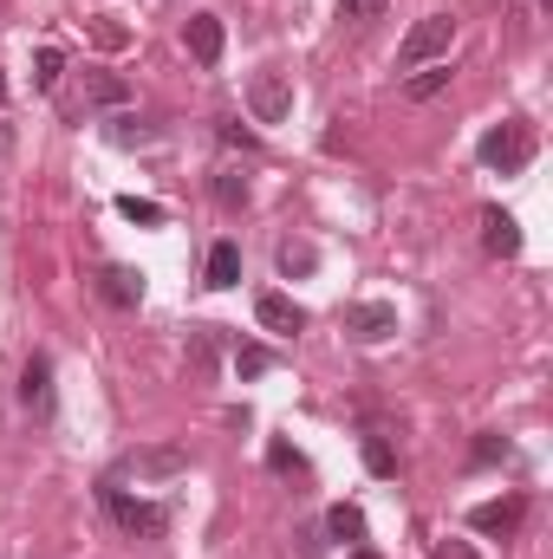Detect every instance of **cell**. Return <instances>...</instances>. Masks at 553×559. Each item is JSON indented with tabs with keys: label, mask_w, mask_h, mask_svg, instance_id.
<instances>
[{
	"label": "cell",
	"mask_w": 553,
	"mask_h": 559,
	"mask_svg": "<svg viewBox=\"0 0 553 559\" xmlns=\"http://www.w3.org/2000/svg\"><path fill=\"white\" fill-rule=\"evenodd\" d=\"M521 521H528V501H521V495H502V501H482V508H469V527H475V534H489V540H508V534H521Z\"/></svg>",
	"instance_id": "6"
},
{
	"label": "cell",
	"mask_w": 553,
	"mask_h": 559,
	"mask_svg": "<svg viewBox=\"0 0 553 559\" xmlns=\"http://www.w3.org/2000/svg\"><path fill=\"white\" fill-rule=\"evenodd\" d=\"M125 468H131L138 481H169V475H183V468H189V455H183V449H138Z\"/></svg>",
	"instance_id": "12"
},
{
	"label": "cell",
	"mask_w": 553,
	"mask_h": 559,
	"mask_svg": "<svg viewBox=\"0 0 553 559\" xmlns=\"http://www.w3.org/2000/svg\"><path fill=\"white\" fill-rule=\"evenodd\" d=\"M515 449H508V436H475V449H469V462L475 468H495V462H508Z\"/></svg>",
	"instance_id": "22"
},
{
	"label": "cell",
	"mask_w": 553,
	"mask_h": 559,
	"mask_svg": "<svg viewBox=\"0 0 553 559\" xmlns=\"http://www.w3.org/2000/svg\"><path fill=\"white\" fill-rule=\"evenodd\" d=\"M105 138L118 143V150H138V143H156V131H150V124H138V118H125V111H118V118L105 124Z\"/></svg>",
	"instance_id": "19"
},
{
	"label": "cell",
	"mask_w": 553,
	"mask_h": 559,
	"mask_svg": "<svg viewBox=\"0 0 553 559\" xmlns=\"http://www.w3.org/2000/svg\"><path fill=\"white\" fill-rule=\"evenodd\" d=\"M449 46H456V20H449V13H423L411 33H404V46H398V66H404V72L436 66V59H449Z\"/></svg>",
	"instance_id": "2"
},
{
	"label": "cell",
	"mask_w": 553,
	"mask_h": 559,
	"mask_svg": "<svg viewBox=\"0 0 553 559\" xmlns=\"http://www.w3.org/2000/svg\"><path fill=\"white\" fill-rule=\"evenodd\" d=\"M248 111H255V124H286L293 85H286L280 72H255V79H248Z\"/></svg>",
	"instance_id": "5"
},
{
	"label": "cell",
	"mask_w": 553,
	"mask_h": 559,
	"mask_svg": "<svg viewBox=\"0 0 553 559\" xmlns=\"http://www.w3.org/2000/svg\"><path fill=\"white\" fill-rule=\"evenodd\" d=\"M352 559H378V554H372V547H352Z\"/></svg>",
	"instance_id": "31"
},
{
	"label": "cell",
	"mask_w": 553,
	"mask_h": 559,
	"mask_svg": "<svg viewBox=\"0 0 553 559\" xmlns=\"http://www.w3.org/2000/svg\"><path fill=\"white\" fill-rule=\"evenodd\" d=\"M274 371V352L268 345H235V378L248 384V378H268Z\"/></svg>",
	"instance_id": "17"
},
{
	"label": "cell",
	"mask_w": 553,
	"mask_h": 559,
	"mask_svg": "<svg viewBox=\"0 0 553 559\" xmlns=\"http://www.w3.org/2000/svg\"><path fill=\"white\" fill-rule=\"evenodd\" d=\"M268 468H280V475H306V455L286 449V442H268Z\"/></svg>",
	"instance_id": "26"
},
{
	"label": "cell",
	"mask_w": 553,
	"mask_h": 559,
	"mask_svg": "<svg viewBox=\"0 0 553 559\" xmlns=\"http://www.w3.org/2000/svg\"><path fill=\"white\" fill-rule=\"evenodd\" d=\"M365 468H372V475H398V449H391L385 436H365Z\"/></svg>",
	"instance_id": "23"
},
{
	"label": "cell",
	"mask_w": 553,
	"mask_h": 559,
	"mask_svg": "<svg viewBox=\"0 0 553 559\" xmlns=\"http://www.w3.org/2000/svg\"><path fill=\"white\" fill-rule=\"evenodd\" d=\"M475 156H482V163H489L495 176H521V169L534 163V131H528L521 118H502L495 131H482Z\"/></svg>",
	"instance_id": "1"
},
{
	"label": "cell",
	"mask_w": 553,
	"mask_h": 559,
	"mask_svg": "<svg viewBox=\"0 0 553 559\" xmlns=\"http://www.w3.org/2000/svg\"><path fill=\"white\" fill-rule=\"evenodd\" d=\"M209 286H215V293L242 286V248H235V241H215V248H209Z\"/></svg>",
	"instance_id": "14"
},
{
	"label": "cell",
	"mask_w": 553,
	"mask_h": 559,
	"mask_svg": "<svg viewBox=\"0 0 553 559\" xmlns=\"http://www.w3.org/2000/svg\"><path fill=\"white\" fill-rule=\"evenodd\" d=\"M20 404H26L39 423L52 417V358H46V352L26 358V371H20Z\"/></svg>",
	"instance_id": "8"
},
{
	"label": "cell",
	"mask_w": 553,
	"mask_h": 559,
	"mask_svg": "<svg viewBox=\"0 0 553 559\" xmlns=\"http://www.w3.org/2000/svg\"><path fill=\"white\" fill-rule=\"evenodd\" d=\"M189 358H196V371H209V365H215V338H209V332H202V338H196V345H189Z\"/></svg>",
	"instance_id": "29"
},
{
	"label": "cell",
	"mask_w": 553,
	"mask_h": 559,
	"mask_svg": "<svg viewBox=\"0 0 553 559\" xmlns=\"http://www.w3.org/2000/svg\"><path fill=\"white\" fill-rule=\"evenodd\" d=\"M255 319H261L274 338H293V332H306V312H299L286 293H261V299H255Z\"/></svg>",
	"instance_id": "11"
},
{
	"label": "cell",
	"mask_w": 553,
	"mask_h": 559,
	"mask_svg": "<svg viewBox=\"0 0 553 559\" xmlns=\"http://www.w3.org/2000/svg\"><path fill=\"white\" fill-rule=\"evenodd\" d=\"M430 559H482V554H475L469 540H436V554H430Z\"/></svg>",
	"instance_id": "28"
},
{
	"label": "cell",
	"mask_w": 553,
	"mask_h": 559,
	"mask_svg": "<svg viewBox=\"0 0 553 559\" xmlns=\"http://www.w3.org/2000/svg\"><path fill=\"white\" fill-rule=\"evenodd\" d=\"M98 299H105V306H118V312L143 306V274H138V267H125V261H111V267L98 274Z\"/></svg>",
	"instance_id": "9"
},
{
	"label": "cell",
	"mask_w": 553,
	"mask_h": 559,
	"mask_svg": "<svg viewBox=\"0 0 553 559\" xmlns=\"http://www.w3.org/2000/svg\"><path fill=\"white\" fill-rule=\"evenodd\" d=\"M319 267V248L313 241H280V274L293 280V274H313Z\"/></svg>",
	"instance_id": "18"
},
{
	"label": "cell",
	"mask_w": 553,
	"mask_h": 559,
	"mask_svg": "<svg viewBox=\"0 0 553 559\" xmlns=\"http://www.w3.org/2000/svg\"><path fill=\"white\" fill-rule=\"evenodd\" d=\"M449 79H456V72H449V59H436V66H416L411 79H404V98H411V105H430L436 92H449Z\"/></svg>",
	"instance_id": "13"
},
{
	"label": "cell",
	"mask_w": 553,
	"mask_h": 559,
	"mask_svg": "<svg viewBox=\"0 0 553 559\" xmlns=\"http://www.w3.org/2000/svg\"><path fill=\"white\" fill-rule=\"evenodd\" d=\"M345 332L358 345H385L398 332V306L391 299H358V306H345Z\"/></svg>",
	"instance_id": "4"
},
{
	"label": "cell",
	"mask_w": 553,
	"mask_h": 559,
	"mask_svg": "<svg viewBox=\"0 0 553 559\" xmlns=\"http://www.w3.org/2000/svg\"><path fill=\"white\" fill-rule=\"evenodd\" d=\"M215 202H222V209H248V182H242L235 169H222V176H215Z\"/></svg>",
	"instance_id": "24"
},
{
	"label": "cell",
	"mask_w": 553,
	"mask_h": 559,
	"mask_svg": "<svg viewBox=\"0 0 553 559\" xmlns=\"http://www.w3.org/2000/svg\"><path fill=\"white\" fill-rule=\"evenodd\" d=\"M125 98H131L125 79H111V72H85V105H125Z\"/></svg>",
	"instance_id": "16"
},
{
	"label": "cell",
	"mask_w": 553,
	"mask_h": 559,
	"mask_svg": "<svg viewBox=\"0 0 553 559\" xmlns=\"http://www.w3.org/2000/svg\"><path fill=\"white\" fill-rule=\"evenodd\" d=\"M7 150H13V131H7V124H0V163H7Z\"/></svg>",
	"instance_id": "30"
},
{
	"label": "cell",
	"mask_w": 553,
	"mask_h": 559,
	"mask_svg": "<svg viewBox=\"0 0 553 559\" xmlns=\"http://www.w3.org/2000/svg\"><path fill=\"white\" fill-rule=\"evenodd\" d=\"M326 534H332V540H345V547H358V540H365V514H358L352 501H339V508L326 514Z\"/></svg>",
	"instance_id": "15"
},
{
	"label": "cell",
	"mask_w": 553,
	"mask_h": 559,
	"mask_svg": "<svg viewBox=\"0 0 553 559\" xmlns=\"http://www.w3.org/2000/svg\"><path fill=\"white\" fill-rule=\"evenodd\" d=\"M482 248H489L495 261H515V254H521V222L502 215V209H482Z\"/></svg>",
	"instance_id": "10"
},
{
	"label": "cell",
	"mask_w": 553,
	"mask_h": 559,
	"mask_svg": "<svg viewBox=\"0 0 553 559\" xmlns=\"http://www.w3.org/2000/svg\"><path fill=\"white\" fill-rule=\"evenodd\" d=\"M92 46H105V52H125V46H131V33H125L118 20H92Z\"/></svg>",
	"instance_id": "25"
},
{
	"label": "cell",
	"mask_w": 553,
	"mask_h": 559,
	"mask_svg": "<svg viewBox=\"0 0 553 559\" xmlns=\"http://www.w3.org/2000/svg\"><path fill=\"white\" fill-rule=\"evenodd\" d=\"M59 72H66V52H59V46H39V52H33V85H39V92H52V85H59Z\"/></svg>",
	"instance_id": "21"
},
{
	"label": "cell",
	"mask_w": 553,
	"mask_h": 559,
	"mask_svg": "<svg viewBox=\"0 0 553 559\" xmlns=\"http://www.w3.org/2000/svg\"><path fill=\"white\" fill-rule=\"evenodd\" d=\"M183 46H189L196 66H222V46H228L222 13H189V20H183Z\"/></svg>",
	"instance_id": "7"
},
{
	"label": "cell",
	"mask_w": 553,
	"mask_h": 559,
	"mask_svg": "<svg viewBox=\"0 0 553 559\" xmlns=\"http://www.w3.org/2000/svg\"><path fill=\"white\" fill-rule=\"evenodd\" d=\"M391 0H339V20H385Z\"/></svg>",
	"instance_id": "27"
},
{
	"label": "cell",
	"mask_w": 553,
	"mask_h": 559,
	"mask_svg": "<svg viewBox=\"0 0 553 559\" xmlns=\"http://www.w3.org/2000/svg\"><path fill=\"white\" fill-rule=\"evenodd\" d=\"M105 508H111V521H118L125 534H138V540H163V534H169V508H156V501H131L118 481H105Z\"/></svg>",
	"instance_id": "3"
},
{
	"label": "cell",
	"mask_w": 553,
	"mask_h": 559,
	"mask_svg": "<svg viewBox=\"0 0 553 559\" xmlns=\"http://www.w3.org/2000/svg\"><path fill=\"white\" fill-rule=\"evenodd\" d=\"M0 105H7V72H0Z\"/></svg>",
	"instance_id": "32"
},
{
	"label": "cell",
	"mask_w": 553,
	"mask_h": 559,
	"mask_svg": "<svg viewBox=\"0 0 553 559\" xmlns=\"http://www.w3.org/2000/svg\"><path fill=\"white\" fill-rule=\"evenodd\" d=\"M118 215L138 228H163V202H150V195H118Z\"/></svg>",
	"instance_id": "20"
}]
</instances>
